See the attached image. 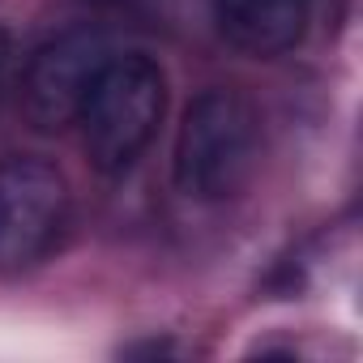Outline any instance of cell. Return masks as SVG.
Segmentation results:
<instances>
[{"instance_id":"obj_3","label":"cell","mask_w":363,"mask_h":363,"mask_svg":"<svg viewBox=\"0 0 363 363\" xmlns=\"http://www.w3.org/2000/svg\"><path fill=\"white\" fill-rule=\"evenodd\" d=\"M73 197L56 162L39 154H9L0 162V274L43 265L69 231Z\"/></svg>"},{"instance_id":"obj_4","label":"cell","mask_w":363,"mask_h":363,"mask_svg":"<svg viewBox=\"0 0 363 363\" xmlns=\"http://www.w3.org/2000/svg\"><path fill=\"white\" fill-rule=\"evenodd\" d=\"M111 43L99 30H69L43 43L22 73V111L39 133H60L77 124V111L111 60Z\"/></svg>"},{"instance_id":"obj_6","label":"cell","mask_w":363,"mask_h":363,"mask_svg":"<svg viewBox=\"0 0 363 363\" xmlns=\"http://www.w3.org/2000/svg\"><path fill=\"white\" fill-rule=\"evenodd\" d=\"M9 56H13V43H9V30L0 26V90H5V77H9Z\"/></svg>"},{"instance_id":"obj_5","label":"cell","mask_w":363,"mask_h":363,"mask_svg":"<svg viewBox=\"0 0 363 363\" xmlns=\"http://www.w3.org/2000/svg\"><path fill=\"white\" fill-rule=\"evenodd\" d=\"M218 35L257 60H274L303 43L312 9L308 0H214Z\"/></svg>"},{"instance_id":"obj_1","label":"cell","mask_w":363,"mask_h":363,"mask_svg":"<svg viewBox=\"0 0 363 363\" xmlns=\"http://www.w3.org/2000/svg\"><path fill=\"white\" fill-rule=\"evenodd\" d=\"M261 162V111L235 86L201 90L175 133V189L189 201H227L244 193Z\"/></svg>"},{"instance_id":"obj_2","label":"cell","mask_w":363,"mask_h":363,"mask_svg":"<svg viewBox=\"0 0 363 363\" xmlns=\"http://www.w3.org/2000/svg\"><path fill=\"white\" fill-rule=\"evenodd\" d=\"M162 111H167V77L158 60H150L145 52L111 56L77 111L90 167L103 175L128 171L154 141Z\"/></svg>"}]
</instances>
